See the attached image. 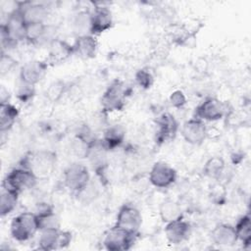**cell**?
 Returning <instances> with one entry per match:
<instances>
[{"label":"cell","instance_id":"obj_2","mask_svg":"<svg viewBox=\"0 0 251 251\" xmlns=\"http://www.w3.org/2000/svg\"><path fill=\"white\" fill-rule=\"evenodd\" d=\"M38 177L28 169L19 167L10 171L3 179L2 188L20 194L22 191L35 186Z\"/></svg>","mask_w":251,"mask_h":251},{"label":"cell","instance_id":"obj_12","mask_svg":"<svg viewBox=\"0 0 251 251\" xmlns=\"http://www.w3.org/2000/svg\"><path fill=\"white\" fill-rule=\"evenodd\" d=\"M191 232L190 224L182 218L169 222L165 226L167 240L172 244H180L188 239Z\"/></svg>","mask_w":251,"mask_h":251},{"label":"cell","instance_id":"obj_16","mask_svg":"<svg viewBox=\"0 0 251 251\" xmlns=\"http://www.w3.org/2000/svg\"><path fill=\"white\" fill-rule=\"evenodd\" d=\"M211 238L216 245L220 246H232L238 241L234 226L229 224L217 225L211 232Z\"/></svg>","mask_w":251,"mask_h":251},{"label":"cell","instance_id":"obj_8","mask_svg":"<svg viewBox=\"0 0 251 251\" xmlns=\"http://www.w3.org/2000/svg\"><path fill=\"white\" fill-rule=\"evenodd\" d=\"M226 113V104L216 97H208L195 109V118L201 121L215 122L224 118Z\"/></svg>","mask_w":251,"mask_h":251},{"label":"cell","instance_id":"obj_32","mask_svg":"<svg viewBox=\"0 0 251 251\" xmlns=\"http://www.w3.org/2000/svg\"><path fill=\"white\" fill-rule=\"evenodd\" d=\"M8 90L5 89L4 86L1 87V90H0V102L1 104H5V103H9L8 102V98H9V95H8Z\"/></svg>","mask_w":251,"mask_h":251},{"label":"cell","instance_id":"obj_24","mask_svg":"<svg viewBox=\"0 0 251 251\" xmlns=\"http://www.w3.org/2000/svg\"><path fill=\"white\" fill-rule=\"evenodd\" d=\"M237 240L241 241L245 247H249L251 244V220L250 216H242L234 226Z\"/></svg>","mask_w":251,"mask_h":251},{"label":"cell","instance_id":"obj_21","mask_svg":"<svg viewBox=\"0 0 251 251\" xmlns=\"http://www.w3.org/2000/svg\"><path fill=\"white\" fill-rule=\"evenodd\" d=\"M74 33L78 36L91 34V14L88 11L78 12L72 23ZM92 35V34H91Z\"/></svg>","mask_w":251,"mask_h":251},{"label":"cell","instance_id":"obj_14","mask_svg":"<svg viewBox=\"0 0 251 251\" xmlns=\"http://www.w3.org/2000/svg\"><path fill=\"white\" fill-rule=\"evenodd\" d=\"M156 124V142L165 143L174 139L178 129V124L173 115L169 113L162 114L157 119Z\"/></svg>","mask_w":251,"mask_h":251},{"label":"cell","instance_id":"obj_29","mask_svg":"<svg viewBox=\"0 0 251 251\" xmlns=\"http://www.w3.org/2000/svg\"><path fill=\"white\" fill-rule=\"evenodd\" d=\"M34 94V86L26 84L20 80V84L17 89V96L22 102H27L32 98Z\"/></svg>","mask_w":251,"mask_h":251},{"label":"cell","instance_id":"obj_19","mask_svg":"<svg viewBox=\"0 0 251 251\" xmlns=\"http://www.w3.org/2000/svg\"><path fill=\"white\" fill-rule=\"evenodd\" d=\"M125 137V127L121 125H113L105 129L101 140V144L107 151L114 150L124 142Z\"/></svg>","mask_w":251,"mask_h":251},{"label":"cell","instance_id":"obj_17","mask_svg":"<svg viewBox=\"0 0 251 251\" xmlns=\"http://www.w3.org/2000/svg\"><path fill=\"white\" fill-rule=\"evenodd\" d=\"M20 11L25 24L45 23V19L48 15V11L45 6L30 2L20 3Z\"/></svg>","mask_w":251,"mask_h":251},{"label":"cell","instance_id":"obj_11","mask_svg":"<svg viewBox=\"0 0 251 251\" xmlns=\"http://www.w3.org/2000/svg\"><path fill=\"white\" fill-rule=\"evenodd\" d=\"M181 135L187 143L191 145H201L207 137V127L203 121L193 118L183 123Z\"/></svg>","mask_w":251,"mask_h":251},{"label":"cell","instance_id":"obj_6","mask_svg":"<svg viewBox=\"0 0 251 251\" xmlns=\"http://www.w3.org/2000/svg\"><path fill=\"white\" fill-rule=\"evenodd\" d=\"M72 240V233L58 228H45L40 230L38 248L44 251L66 248Z\"/></svg>","mask_w":251,"mask_h":251},{"label":"cell","instance_id":"obj_10","mask_svg":"<svg viewBox=\"0 0 251 251\" xmlns=\"http://www.w3.org/2000/svg\"><path fill=\"white\" fill-rule=\"evenodd\" d=\"M176 179V170L165 162L155 163L149 172V180L158 188H168Z\"/></svg>","mask_w":251,"mask_h":251},{"label":"cell","instance_id":"obj_25","mask_svg":"<svg viewBox=\"0 0 251 251\" xmlns=\"http://www.w3.org/2000/svg\"><path fill=\"white\" fill-rule=\"evenodd\" d=\"M225 168H226V164L224 159L218 156H214L206 161L203 167V173L206 176L210 178L218 179L223 175Z\"/></svg>","mask_w":251,"mask_h":251},{"label":"cell","instance_id":"obj_18","mask_svg":"<svg viewBox=\"0 0 251 251\" xmlns=\"http://www.w3.org/2000/svg\"><path fill=\"white\" fill-rule=\"evenodd\" d=\"M73 49L74 54L81 59L93 58L97 51V40L91 34L78 36L73 44Z\"/></svg>","mask_w":251,"mask_h":251},{"label":"cell","instance_id":"obj_22","mask_svg":"<svg viewBox=\"0 0 251 251\" xmlns=\"http://www.w3.org/2000/svg\"><path fill=\"white\" fill-rule=\"evenodd\" d=\"M159 215L164 223H169L182 218L180 206L172 199L164 200L159 207Z\"/></svg>","mask_w":251,"mask_h":251},{"label":"cell","instance_id":"obj_26","mask_svg":"<svg viewBox=\"0 0 251 251\" xmlns=\"http://www.w3.org/2000/svg\"><path fill=\"white\" fill-rule=\"evenodd\" d=\"M19 194L10 190L3 189L0 196V213L2 217H5L12 213L18 204Z\"/></svg>","mask_w":251,"mask_h":251},{"label":"cell","instance_id":"obj_15","mask_svg":"<svg viewBox=\"0 0 251 251\" xmlns=\"http://www.w3.org/2000/svg\"><path fill=\"white\" fill-rule=\"evenodd\" d=\"M91 14V34L96 35L110 29L113 25L112 12L108 7L97 6Z\"/></svg>","mask_w":251,"mask_h":251},{"label":"cell","instance_id":"obj_23","mask_svg":"<svg viewBox=\"0 0 251 251\" xmlns=\"http://www.w3.org/2000/svg\"><path fill=\"white\" fill-rule=\"evenodd\" d=\"M18 109L10 104H0V131L5 133L8 131L16 122L18 117Z\"/></svg>","mask_w":251,"mask_h":251},{"label":"cell","instance_id":"obj_7","mask_svg":"<svg viewBox=\"0 0 251 251\" xmlns=\"http://www.w3.org/2000/svg\"><path fill=\"white\" fill-rule=\"evenodd\" d=\"M55 155L51 152L41 151L25 157L21 167L30 170L38 178L41 176L50 174L55 164Z\"/></svg>","mask_w":251,"mask_h":251},{"label":"cell","instance_id":"obj_13","mask_svg":"<svg viewBox=\"0 0 251 251\" xmlns=\"http://www.w3.org/2000/svg\"><path fill=\"white\" fill-rule=\"evenodd\" d=\"M46 72H47L46 63L38 60L29 61L21 68L20 80L26 84L34 86L36 83L42 80Z\"/></svg>","mask_w":251,"mask_h":251},{"label":"cell","instance_id":"obj_9","mask_svg":"<svg viewBox=\"0 0 251 251\" xmlns=\"http://www.w3.org/2000/svg\"><path fill=\"white\" fill-rule=\"evenodd\" d=\"M142 224V215L140 211L129 204L123 205L117 214L115 226L129 232L138 233Z\"/></svg>","mask_w":251,"mask_h":251},{"label":"cell","instance_id":"obj_20","mask_svg":"<svg viewBox=\"0 0 251 251\" xmlns=\"http://www.w3.org/2000/svg\"><path fill=\"white\" fill-rule=\"evenodd\" d=\"M49 59L54 63H61L68 59L72 54H74L73 45H70L64 40L59 38H54L49 44Z\"/></svg>","mask_w":251,"mask_h":251},{"label":"cell","instance_id":"obj_31","mask_svg":"<svg viewBox=\"0 0 251 251\" xmlns=\"http://www.w3.org/2000/svg\"><path fill=\"white\" fill-rule=\"evenodd\" d=\"M15 64V61L8 56L7 54H5L2 51V56H1V62H0V69H1V74L5 75L7 73L10 72V70L13 68Z\"/></svg>","mask_w":251,"mask_h":251},{"label":"cell","instance_id":"obj_1","mask_svg":"<svg viewBox=\"0 0 251 251\" xmlns=\"http://www.w3.org/2000/svg\"><path fill=\"white\" fill-rule=\"evenodd\" d=\"M39 230L38 219L35 213L23 212L11 222L10 232L12 237L19 242L29 240Z\"/></svg>","mask_w":251,"mask_h":251},{"label":"cell","instance_id":"obj_28","mask_svg":"<svg viewBox=\"0 0 251 251\" xmlns=\"http://www.w3.org/2000/svg\"><path fill=\"white\" fill-rule=\"evenodd\" d=\"M64 92H65V83L63 81L58 80V81H54L49 85L48 89L46 90V96L50 101L56 102L62 97Z\"/></svg>","mask_w":251,"mask_h":251},{"label":"cell","instance_id":"obj_4","mask_svg":"<svg viewBox=\"0 0 251 251\" xmlns=\"http://www.w3.org/2000/svg\"><path fill=\"white\" fill-rule=\"evenodd\" d=\"M127 88L125 83L115 79L107 87L101 97V105L105 112L122 111L126 105L127 97Z\"/></svg>","mask_w":251,"mask_h":251},{"label":"cell","instance_id":"obj_27","mask_svg":"<svg viewBox=\"0 0 251 251\" xmlns=\"http://www.w3.org/2000/svg\"><path fill=\"white\" fill-rule=\"evenodd\" d=\"M135 81L143 89H148L152 86L154 82V77L148 70L140 69L135 74Z\"/></svg>","mask_w":251,"mask_h":251},{"label":"cell","instance_id":"obj_5","mask_svg":"<svg viewBox=\"0 0 251 251\" xmlns=\"http://www.w3.org/2000/svg\"><path fill=\"white\" fill-rule=\"evenodd\" d=\"M137 234L114 226L106 232L103 244L109 251H126L133 246Z\"/></svg>","mask_w":251,"mask_h":251},{"label":"cell","instance_id":"obj_30","mask_svg":"<svg viewBox=\"0 0 251 251\" xmlns=\"http://www.w3.org/2000/svg\"><path fill=\"white\" fill-rule=\"evenodd\" d=\"M169 102L172 107L180 109L186 104V96L181 90H176L171 93L169 97Z\"/></svg>","mask_w":251,"mask_h":251},{"label":"cell","instance_id":"obj_3","mask_svg":"<svg viewBox=\"0 0 251 251\" xmlns=\"http://www.w3.org/2000/svg\"><path fill=\"white\" fill-rule=\"evenodd\" d=\"M63 180L69 190L79 195L88 186L90 174L87 167L83 164L73 163L65 169Z\"/></svg>","mask_w":251,"mask_h":251}]
</instances>
